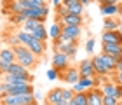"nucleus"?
I'll use <instances>...</instances> for the list:
<instances>
[{
  "instance_id": "a18cd8bd",
  "label": "nucleus",
  "mask_w": 122,
  "mask_h": 105,
  "mask_svg": "<svg viewBox=\"0 0 122 105\" xmlns=\"http://www.w3.org/2000/svg\"><path fill=\"white\" fill-rule=\"evenodd\" d=\"M119 105H122V102H120V100H119Z\"/></svg>"
},
{
  "instance_id": "49530a36",
  "label": "nucleus",
  "mask_w": 122,
  "mask_h": 105,
  "mask_svg": "<svg viewBox=\"0 0 122 105\" xmlns=\"http://www.w3.org/2000/svg\"><path fill=\"white\" fill-rule=\"evenodd\" d=\"M46 105H51V103H46Z\"/></svg>"
},
{
  "instance_id": "a19ab883",
  "label": "nucleus",
  "mask_w": 122,
  "mask_h": 105,
  "mask_svg": "<svg viewBox=\"0 0 122 105\" xmlns=\"http://www.w3.org/2000/svg\"><path fill=\"white\" fill-rule=\"evenodd\" d=\"M79 2H80V4L84 5V7H86V5H89V4L92 2V0H79Z\"/></svg>"
},
{
  "instance_id": "72a5a7b5",
  "label": "nucleus",
  "mask_w": 122,
  "mask_h": 105,
  "mask_svg": "<svg viewBox=\"0 0 122 105\" xmlns=\"http://www.w3.org/2000/svg\"><path fill=\"white\" fill-rule=\"evenodd\" d=\"M103 105H119V98H115V96H103Z\"/></svg>"
},
{
  "instance_id": "a211bd4d",
  "label": "nucleus",
  "mask_w": 122,
  "mask_h": 105,
  "mask_svg": "<svg viewBox=\"0 0 122 105\" xmlns=\"http://www.w3.org/2000/svg\"><path fill=\"white\" fill-rule=\"evenodd\" d=\"M99 89H101L103 96H115V98H119V96H117V82L107 81V82H103V84H101Z\"/></svg>"
},
{
  "instance_id": "a878e982",
  "label": "nucleus",
  "mask_w": 122,
  "mask_h": 105,
  "mask_svg": "<svg viewBox=\"0 0 122 105\" xmlns=\"http://www.w3.org/2000/svg\"><path fill=\"white\" fill-rule=\"evenodd\" d=\"M101 58H103L105 65H107V68H108L110 72H115V67H117V60L112 58L110 54H105V53H101Z\"/></svg>"
},
{
  "instance_id": "37998d69",
  "label": "nucleus",
  "mask_w": 122,
  "mask_h": 105,
  "mask_svg": "<svg viewBox=\"0 0 122 105\" xmlns=\"http://www.w3.org/2000/svg\"><path fill=\"white\" fill-rule=\"evenodd\" d=\"M66 105H77V102H75V100H73V98H71V100H70V102H68V103H66Z\"/></svg>"
},
{
  "instance_id": "ea45409f",
  "label": "nucleus",
  "mask_w": 122,
  "mask_h": 105,
  "mask_svg": "<svg viewBox=\"0 0 122 105\" xmlns=\"http://www.w3.org/2000/svg\"><path fill=\"white\" fill-rule=\"evenodd\" d=\"M115 72H122V60L117 61V67H115Z\"/></svg>"
},
{
  "instance_id": "7ed1b4c3",
  "label": "nucleus",
  "mask_w": 122,
  "mask_h": 105,
  "mask_svg": "<svg viewBox=\"0 0 122 105\" xmlns=\"http://www.w3.org/2000/svg\"><path fill=\"white\" fill-rule=\"evenodd\" d=\"M54 42V49H56L58 53H63L66 54L68 58L73 60L75 58V54H77V42H61L59 39H56V40H52Z\"/></svg>"
},
{
  "instance_id": "f8f14e48",
  "label": "nucleus",
  "mask_w": 122,
  "mask_h": 105,
  "mask_svg": "<svg viewBox=\"0 0 122 105\" xmlns=\"http://www.w3.org/2000/svg\"><path fill=\"white\" fill-rule=\"evenodd\" d=\"M79 72H80V77H94L96 75L94 67H92V60L91 58L82 60L80 65H79Z\"/></svg>"
},
{
  "instance_id": "2eb2a0df",
  "label": "nucleus",
  "mask_w": 122,
  "mask_h": 105,
  "mask_svg": "<svg viewBox=\"0 0 122 105\" xmlns=\"http://www.w3.org/2000/svg\"><path fill=\"white\" fill-rule=\"evenodd\" d=\"M56 23H61V25H70V26H82L84 25V18L82 16H77V14H66L65 18H59Z\"/></svg>"
},
{
  "instance_id": "393cba45",
  "label": "nucleus",
  "mask_w": 122,
  "mask_h": 105,
  "mask_svg": "<svg viewBox=\"0 0 122 105\" xmlns=\"http://www.w3.org/2000/svg\"><path fill=\"white\" fill-rule=\"evenodd\" d=\"M31 35L35 37L37 40H40V42H46L47 39H49V32L46 30V26H44V25H40V26H38V28H37L35 32H33Z\"/></svg>"
},
{
  "instance_id": "6ab92c4d",
  "label": "nucleus",
  "mask_w": 122,
  "mask_h": 105,
  "mask_svg": "<svg viewBox=\"0 0 122 105\" xmlns=\"http://www.w3.org/2000/svg\"><path fill=\"white\" fill-rule=\"evenodd\" d=\"M7 74H12V75H26V77H31L30 70L26 68V67H23V65H19L18 61H14V63H12V65L9 67Z\"/></svg>"
},
{
  "instance_id": "de8ad7c7",
  "label": "nucleus",
  "mask_w": 122,
  "mask_h": 105,
  "mask_svg": "<svg viewBox=\"0 0 122 105\" xmlns=\"http://www.w3.org/2000/svg\"><path fill=\"white\" fill-rule=\"evenodd\" d=\"M120 102H122V98H120Z\"/></svg>"
},
{
  "instance_id": "7c9ffc66",
  "label": "nucleus",
  "mask_w": 122,
  "mask_h": 105,
  "mask_svg": "<svg viewBox=\"0 0 122 105\" xmlns=\"http://www.w3.org/2000/svg\"><path fill=\"white\" fill-rule=\"evenodd\" d=\"M66 14H68V7H66V5L61 4V5H58V7H56V21H58L59 18H65Z\"/></svg>"
},
{
  "instance_id": "f03ea898",
  "label": "nucleus",
  "mask_w": 122,
  "mask_h": 105,
  "mask_svg": "<svg viewBox=\"0 0 122 105\" xmlns=\"http://www.w3.org/2000/svg\"><path fill=\"white\" fill-rule=\"evenodd\" d=\"M82 33V26H70V25H65L63 26V32L59 35V40L61 42H77L79 37Z\"/></svg>"
},
{
  "instance_id": "e433bc0d",
  "label": "nucleus",
  "mask_w": 122,
  "mask_h": 105,
  "mask_svg": "<svg viewBox=\"0 0 122 105\" xmlns=\"http://www.w3.org/2000/svg\"><path fill=\"white\" fill-rule=\"evenodd\" d=\"M99 5H110V4H119L120 0H96Z\"/></svg>"
},
{
  "instance_id": "6e6552de",
  "label": "nucleus",
  "mask_w": 122,
  "mask_h": 105,
  "mask_svg": "<svg viewBox=\"0 0 122 105\" xmlns=\"http://www.w3.org/2000/svg\"><path fill=\"white\" fill-rule=\"evenodd\" d=\"M46 103L51 105H66L68 102L63 100V95H61V88H54L46 95Z\"/></svg>"
},
{
  "instance_id": "cd10ccee",
  "label": "nucleus",
  "mask_w": 122,
  "mask_h": 105,
  "mask_svg": "<svg viewBox=\"0 0 122 105\" xmlns=\"http://www.w3.org/2000/svg\"><path fill=\"white\" fill-rule=\"evenodd\" d=\"M16 35H18V39H19V42L23 44V46H28V44H30V40L33 39V35H30V33H26V32H23V30L16 32Z\"/></svg>"
},
{
  "instance_id": "9b49d317",
  "label": "nucleus",
  "mask_w": 122,
  "mask_h": 105,
  "mask_svg": "<svg viewBox=\"0 0 122 105\" xmlns=\"http://www.w3.org/2000/svg\"><path fill=\"white\" fill-rule=\"evenodd\" d=\"M103 53L110 54L117 61L122 60V44H103Z\"/></svg>"
},
{
  "instance_id": "423d86ee",
  "label": "nucleus",
  "mask_w": 122,
  "mask_h": 105,
  "mask_svg": "<svg viewBox=\"0 0 122 105\" xmlns=\"http://www.w3.org/2000/svg\"><path fill=\"white\" fill-rule=\"evenodd\" d=\"M68 67H70V58L66 56V54L58 53V51L52 54V68H54V70L63 72L65 68H68Z\"/></svg>"
},
{
  "instance_id": "58836bf2",
  "label": "nucleus",
  "mask_w": 122,
  "mask_h": 105,
  "mask_svg": "<svg viewBox=\"0 0 122 105\" xmlns=\"http://www.w3.org/2000/svg\"><path fill=\"white\" fill-rule=\"evenodd\" d=\"M115 82H117V84H122V72H117V75H115Z\"/></svg>"
},
{
  "instance_id": "20e7f679",
  "label": "nucleus",
  "mask_w": 122,
  "mask_h": 105,
  "mask_svg": "<svg viewBox=\"0 0 122 105\" xmlns=\"http://www.w3.org/2000/svg\"><path fill=\"white\" fill-rule=\"evenodd\" d=\"M59 79H63L65 82H68L70 86L77 84L80 81V72H79V67H68L65 68L63 72H59Z\"/></svg>"
},
{
  "instance_id": "09e8293b",
  "label": "nucleus",
  "mask_w": 122,
  "mask_h": 105,
  "mask_svg": "<svg viewBox=\"0 0 122 105\" xmlns=\"http://www.w3.org/2000/svg\"><path fill=\"white\" fill-rule=\"evenodd\" d=\"M33 105H37V103H33Z\"/></svg>"
},
{
  "instance_id": "4c0bfd02",
  "label": "nucleus",
  "mask_w": 122,
  "mask_h": 105,
  "mask_svg": "<svg viewBox=\"0 0 122 105\" xmlns=\"http://www.w3.org/2000/svg\"><path fill=\"white\" fill-rule=\"evenodd\" d=\"M73 4H79V0H63V5H66V7H70Z\"/></svg>"
},
{
  "instance_id": "b1692460",
  "label": "nucleus",
  "mask_w": 122,
  "mask_h": 105,
  "mask_svg": "<svg viewBox=\"0 0 122 105\" xmlns=\"http://www.w3.org/2000/svg\"><path fill=\"white\" fill-rule=\"evenodd\" d=\"M49 39H52V40H56V39H59V35H61V32H63V25L61 23H54V25H51L49 26Z\"/></svg>"
},
{
  "instance_id": "c03bdc74",
  "label": "nucleus",
  "mask_w": 122,
  "mask_h": 105,
  "mask_svg": "<svg viewBox=\"0 0 122 105\" xmlns=\"http://www.w3.org/2000/svg\"><path fill=\"white\" fill-rule=\"evenodd\" d=\"M119 33L122 35V21H120V23H119Z\"/></svg>"
},
{
  "instance_id": "f704fd0d",
  "label": "nucleus",
  "mask_w": 122,
  "mask_h": 105,
  "mask_svg": "<svg viewBox=\"0 0 122 105\" xmlns=\"http://www.w3.org/2000/svg\"><path fill=\"white\" fill-rule=\"evenodd\" d=\"M94 46H96V40L94 39H87V42H86V53H92L94 51Z\"/></svg>"
},
{
  "instance_id": "2f4dec72",
  "label": "nucleus",
  "mask_w": 122,
  "mask_h": 105,
  "mask_svg": "<svg viewBox=\"0 0 122 105\" xmlns=\"http://www.w3.org/2000/svg\"><path fill=\"white\" fill-rule=\"evenodd\" d=\"M61 95H63V100H65V102H70L71 98L75 96V93H73L71 88H65V89H61Z\"/></svg>"
},
{
  "instance_id": "dca6fc26",
  "label": "nucleus",
  "mask_w": 122,
  "mask_h": 105,
  "mask_svg": "<svg viewBox=\"0 0 122 105\" xmlns=\"http://www.w3.org/2000/svg\"><path fill=\"white\" fill-rule=\"evenodd\" d=\"M101 44H122V35L119 33V30L103 32L101 33Z\"/></svg>"
},
{
  "instance_id": "ddd939ff",
  "label": "nucleus",
  "mask_w": 122,
  "mask_h": 105,
  "mask_svg": "<svg viewBox=\"0 0 122 105\" xmlns=\"http://www.w3.org/2000/svg\"><path fill=\"white\" fill-rule=\"evenodd\" d=\"M2 81L7 82V84H28L31 82V77H26V75H12V74H4L2 75Z\"/></svg>"
},
{
  "instance_id": "f3484780",
  "label": "nucleus",
  "mask_w": 122,
  "mask_h": 105,
  "mask_svg": "<svg viewBox=\"0 0 122 105\" xmlns=\"http://www.w3.org/2000/svg\"><path fill=\"white\" fill-rule=\"evenodd\" d=\"M87 100L89 105H103V93L99 88H92L87 91Z\"/></svg>"
},
{
  "instance_id": "c85d7f7f",
  "label": "nucleus",
  "mask_w": 122,
  "mask_h": 105,
  "mask_svg": "<svg viewBox=\"0 0 122 105\" xmlns=\"http://www.w3.org/2000/svg\"><path fill=\"white\" fill-rule=\"evenodd\" d=\"M73 100L77 102V105H89V100H87V91H82V93H75Z\"/></svg>"
},
{
  "instance_id": "412c9836",
  "label": "nucleus",
  "mask_w": 122,
  "mask_h": 105,
  "mask_svg": "<svg viewBox=\"0 0 122 105\" xmlns=\"http://www.w3.org/2000/svg\"><path fill=\"white\" fill-rule=\"evenodd\" d=\"M40 25H44V21H40V19H26L25 23H23V28H21V30L31 35V33H33V32H35Z\"/></svg>"
},
{
  "instance_id": "aec40b11",
  "label": "nucleus",
  "mask_w": 122,
  "mask_h": 105,
  "mask_svg": "<svg viewBox=\"0 0 122 105\" xmlns=\"http://www.w3.org/2000/svg\"><path fill=\"white\" fill-rule=\"evenodd\" d=\"M0 105H23L21 95H5L0 96Z\"/></svg>"
},
{
  "instance_id": "f257e3e1",
  "label": "nucleus",
  "mask_w": 122,
  "mask_h": 105,
  "mask_svg": "<svg viewBox=\"0 0 122 105\" xmlns=\"http://www.w3.org/2000/svg\"><path fill=\"white\" fill-rule=\"evenodd\" d=\"M12 51L16 54V61H18L19 65H23V67H26L28 70L35 68L38 65V60H40V58H37L35 54L30 51V47L23 46V44H18V46L12 47Z\"/></svg>"
},
{
  "instance_id": "39448f33",
  "label": "nucleus",
  "mask_w": 122,
  "mask_h": 105,
  "mask_svg": "<svg viewBox=\"0 0 122 105\" xmlns=\"http://www.w3.org/2000/svg\"><path fill=\"white\" fill-rule=\"evenodd\" d=\"M28 19H40V21H46V18L49 16V7L47 5H42V7H28L23 12Z\"/></svg>"
},
{
  "instance_id": "bb28decb",
  "label": "nucleus",
  "mask_w": 122,
  "mask_h": 105,
  "mask_svg": "<svg viewBox=\"0 0 122 105\" xmlns=\"http://www.w3.org/2000/svg\"><path fill=\"white\" fill-rule=\"evenodd\" d=\"M10 11H12L14 14H23L26 11V4L25 0H14L12 2V7H10Z\"/></svg>"
},
{
  "instance_id": "9d476101",
  "label": "nucleus",
  "mask_w": 122,
  "mask_h": 105,
  "mask_svg": "<svg viewBox=\"0 0 122 105\" xmlns=\"http://www.w3.org/2000/svg\"><path fill=\"white\" fill-rule=\"evenodd\" d=\"M92 88H94V79L92 77H80V81L71 86V89H73V93H82V91H89Z\"/></svg>"
},
{
  "instance_id": "c9c22d12",
  "label": "nucleus",
  "mask_w": 122,
  "mask_h": 105,
  "mask_svg": "<svg viewBox=\"0 0 122 105\" xmlns=\"http://www.w3.org/2000/svg\"><path fill=\"white\" fill-rule=\"evenodd\" d=\"M47 77H49L51 81H56L58 77H59V72L54 70V68H49V70H47Z\"/></svg>"
},
{
  "instance_id": "c756f323",
  "label": "nucleus",
  "mask_w": 122,
  "mask_h": 105,
  "mask_svg": "<svg viewBox=\"0 0 122 105\" xmlns=\"http://www.w3.org/2000/svg\"><path fill=\"white\" fill-rule=\"evenodd\" d=\"M68 14H77V16H82L84 14V5H82L80 2L79 4H73L68 7Z\"/></svg>"
},
{
  "instance_id": "4be33fe9",
  "label": "nucleus",
  "mask_w": 122,
  "mask_h": 105,
  "mask_svg": "<svg viewBox=\"0 0 122 105\" xmlns=\"http://www.w3.org/2000/svg\"><path fill=\"white\" fill-rule=\"evenodd\" d=\"M119 23H120V21L117 18H105V21H103V32H115V30H119Z\"/></svg>"
},
{
  "instance_id": "5701e85b",
  "label": "nucleus",
  "mask_w": 122,
  "mask_h": 105,
  "mask_svg": "<svg viewBox=\"0 0 122 105\" xmlns=\"http://www.w3.org/2000/svg\"><path fill=\"white\" fill-rule=\"evenodd\" d=\"M0 60H2V61L14 63L16 61V54L12 51V47H2V49H0Z\"/></svg>"
},
{
  "instance_id": "0eeeda50",
  "label": "nucleus",
  "mask_w": 122,
  "mask_h": 105,
  "mask_svg": "<svg viewBox=\"0 0 122 105\" xmlns=\"http://www.w3.org/2000/svg\"><path fill=\"white\" fill-rule=\"evenodd\" d=\"M99 12L105 18H117L122 14V5L120 4H110V5H99Z\"/></svg>"
},
{
  "instance_id": "79ce46f5",
  "label": "nucleus",
  "mask_w": 122,
  "mask_h": 105,
  "mask_svg": "<svg viewBox=\"0 0 122 105\" xmlns=\"http://www.w3.org/2000/svg\"><path fill=\"white\" fill-rule=\"evenodd\" d=\"M52 4H54V7H58V5L63 4V0H52Z\"/></svg>"
},
{
  "instance_id": "4468645a",
  "label": "nucleus",
  "mask_w": 122,
  "mask_h": 105,
  "mask_svg": "<svg viewBox=\"0 0 122 105\" xmlns=\"http://www.w3.org/2000/svg\"><path fill=\"white\" fill-rule=\"evenodd\" d=\"M26 47H30V51L35 54L37 58H44V54H46V42H40V40H37L35 37L30 40V44Z\"/></svg>"
},
{
  "instance_id": "1a4fd4ad",
  "label": "nucleus",
  "mask_w": 122,
  "mask_h": 105,
  "mask_svg": "<svg viewBox=\"0 0 122 105\" xmlns=\"http://www.w3.org/2000/svg\"><path fill=\"white\" fill-rule=\"evenodd\" d=\"M92 67H94V72H96V75H103V77H108L112 72L107 68V65H105L101 54H98V56H92Z\"/></svg>"
},
{
  "instance_id": "473e14b6",
  "label": "nucleus",
  "mask_w": 122,
  "mask_h": 105,
  "mask_svg": "<svg viewBox=\"0 0 122 105\" xmlns=\"http://www.w3.org/2000/svg\"><path fill=\"white\" fill-rule=\"evenodd\" d=\"M26 4V9L28 7H42V5H47L46 0H25Z\"/></svg>"
}]
</instances>
